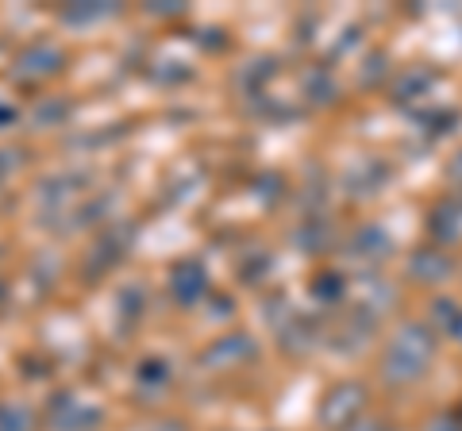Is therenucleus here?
<instances>
[{"label": "nucleus", "mask_w": 462, "mask_h": 431, "mask_svg": "<svg viewBox=\"0 0 462 431\" xmlns=\"http://www.w3.org/2000/svg\"><path fill=\"white\" fill-rule=\"evenodd\" d=\"M431 358H436V335L420 324H404L393 335V343H389L382 370L393 385H404V381L420 378V373L431 366Z\"/></svg>", "instance_id": "obj_1"}, {"label": "nucleus", "mask_w": 462, "mask_h": 431, "mask_svg": "<svg viewBox=\"0 0 462 431\" xmlns=\"http://www.w3.org/2000/svg\"><path fill=\"white\" fill-rule=\"evenodd\" d=\"M366 405V390L358 381H339L336 390L324 397L320 405V424L324 427H346L351 420H358V412Z\"/></svg>", "instance_id": "obj_2"}, {"label": "nucleus", "mask_w": 462, "mask_h": 431, "mask_svg": "<svg viewBox=\"0 0 462 431\" xmlns=\"http://www.w3.org/2000/svg\"><path fill=\"white\" fill-rule=\"evenodd\" d=\"M409 270L416 274V281H428V285H436L443 281L447 274H451V262H447V254L443 251H420L409 262Z\"/></svg>", "instance_id": "obj_3"}, {"label": "nucleus", "mask_w": 462, "mask_h": 431, "mask_svg": "<svg viewBox=\"0 0 462 431\" xmlns=\"http://www.w3.org/2000/svg\"><path fill=\"white\" fill-rule=\"evenodd\" d=\"M355 247H358V251H351V254H363V258H382V254H389V235L382 232V227H366V232L358 235Z\"/></svg>", "instance_id": "obj_4"}, {"label": "nucleus", "mask_w": 462, "mask_h": 431, "mask_svg": "<svg viewBox=\"0 0 462 431\" xmlns=\"http://www.w3.org/2000/svg\"><path fill=\"white\" fill-rule=\"evenodd\" d=\"M436 316L451 327V332H462V308L451 305V300H436Z\"/></svg>", "instance_id": "obj_5"}, {"label": "nucleus", "mask_w": 462, "mask_h": 431, "mask_svg": "<svg viewBox=\"0 0 462 431\" xmlns=\"http://www.w3.org/2000/svg\"><path fill=\"white\" fill-rule=\"evenodd\" d=\"M343 293V281L336 274H328V278H316V297H328V300H336Z\"/></svg>", "instance_id": "obj_6"}, {"label": "nucleus", "mask_w": 462, "mask_h": 431, "mask_svg": "<svg viewBox=\"0 0 462 431\" xmlns=\"http://www.w3.org/2000/svg\"><path fill=\"white\" fill-rule=\"evenodd\" d=\"M351 431H382V427H378V424H374V420H363V424H355Z\"/></svg>", "instance_id": "obj_7"}, {"label": "nucleus", "mask_w": 462, "mask_h": 431, "mask_svg": "<svg viewBox=\"0 0 462 431\" xmlns=\"http://www.w3.org/2000/svg\"><path fill=\"white\" fill-rule=\"evenodd\" d=\"M451 178H462V154H458L455 162H451Z\"/></svg>", "instance_id": "obj_8"}]
</instances>
